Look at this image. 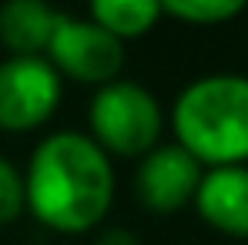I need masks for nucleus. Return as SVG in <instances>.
Instances as JSON below:
<instances>
[{"instance_id":"1","label":"nucleus","mask_w":248,"mask_h":245,"mask_svg":"<svg viewBox=\"0 0 248 245\" xmlns=\"http://www.w3.org/2000/svg\"><path fill=\"white\" fill-rule=\"evenodd\" d=\"M27 205L57 229L94 225L114 195V168L108 151L84 131H50L34 148L24 175Z\"/></svg>"},{"instance_id":"2","label":"nucleus","mask_w":248,"mask_h":245,"mask_svg":"<svg viewBox=\"0 0 248 245\" xmlns=\"http://www.w3.org/2000/svg\"><path fill=\"white\" fill-rule=\"evenodd\" d=\"M171 124L185 145L208 168L248 162V78L218 71L202 74L174 98Z\"/></svg>"},{"instance_id":"3","label":"nucleus","mask_w":248,"mask_h":245,"mask_svg":"<svg viewBox=\"0 0 248 245\" xmlns=\"http://www.w3.org/2000/svg\"><path fill=\"white\" fill-rule=\"evenodd\" d=\"M91 138L104 151L144 155L161 134V104L144 84L131 78H111L97 84L91 98Z\"/></svg>"},{"instance_id":"4","label":"nucleus","mask_w":248,"mask_h":245,"mask_svg":"<svg viewBox=\"0 0 248 245\" xmlns=\"http://www.w3.org/2000/svg\"><path fill=\"white\" fill-rule=\"evenodd\" d=\"M44 57L57 71H64L78 81L104 84L111 78H118V71H121L124 44L118 34H111L108 27H101L91 17L57 14Z\"/></svg>"},{"instance_id":"5","label":"nucleus","mask_w":248,"mask_h":245,"mask_svg":"<svg viewBox=\"0 0 248 245\" xmlns=\"http://www.w3.org/2000/svg\"><path fill=\"white\" fill-rule=\"evenodd\" d=\"M61 98V71L44 54H7L0 61V124L34 128Z\"/></svg>"},{"instance_id":"6","label":"nucleus","mask_w":248,"mask_h":245,"mask_svg":"<svg viewBox=\"0 0 248 245\" xmlns=\"http://www.w3.org/2000/svg\"><path fill=\"white\" fill-rule=\"evenodd\" d=\"M202 171H205L202 162L185 145H178V141L155 145L141 155V162L134 168V192L148 208L171 212L195 198Z\"/></svg>"},{"instance_id":"7","label":"nucleus","mask_w":248,"mask_h":245,"mask_svg":"<svg viewBox=\"0 0 248 245\" xmlns=\"http://www.w3.org/2000/svg\"><path fill=\"white\" fill-rule=\"evenodd\" d=\"M195 205L215 229L248 239V164H215L202 171Z\"/></svg>"},{"instance_id":"8","label":"nucleus","mask_w":248,"mask_h":245,"mask_svg":"<svg viewBox=\"0 0 248 245\" xmlns=\"http://www.w3.org/2000/svg\"><path fill=\"white\" fill-rule=\"evenodd\" d=\"M57 10L47 0H3L0 3V41L10 54H44Z\"/></svg>"},{"instance_id":"9","label":"nucleus","mask_w":248,"mask_h":245,"mask_svg":"<svg viewBox=\"0 0 248 245\" xmlns=\"http://www.w3.org/2000/svg\"><path fill=\"white\" fill-rule=\"evenodd\" d=\"M161 14V0H91V20L118 37L148 31Z\"/></svg>"},{"instance_id":"10","label":"nucleus","mask_w":248,"mask_h":245,"mask_svg":"<svg viewBox=\"0 0 248 245\" xmlns=\"http://www.w3.org/2000/svg\"><path fill=\"white\" fill-rule=\"evenodd\" d=\"M248 0H161V10H171L195 24H218L235 17Z\"/></svg>"},{"instance_id":"11","label":"nucleus","mask_w":248,"mask_h":245,"mask_svg":"<svg viewBox=\"0 0 248 245\" xmlns=\"http://www.w3.org/2000/svg\"><path fill=\"white\" fill-rule=\"evenodd\" d=\"M24 205H27L24 175L17 171V164H14V162H7V158L0 155V222L14 218Z\"/></svg>"},{"instance_id":"12","label":"nucleus","mask_w":248,"mask_h":245,"mask_svg":"<svg viewBox=\"0 0 248 245\" xmlns=\"http://www.w3.org/2000/svg\"><path fill=\"white\" fill-rule=\"evenodd\" d=\"M94 245H141L138 242V235L131 232V229H124V225H111V229H104L101 235H97V242Z\"/></svg>"}]
</instances>
